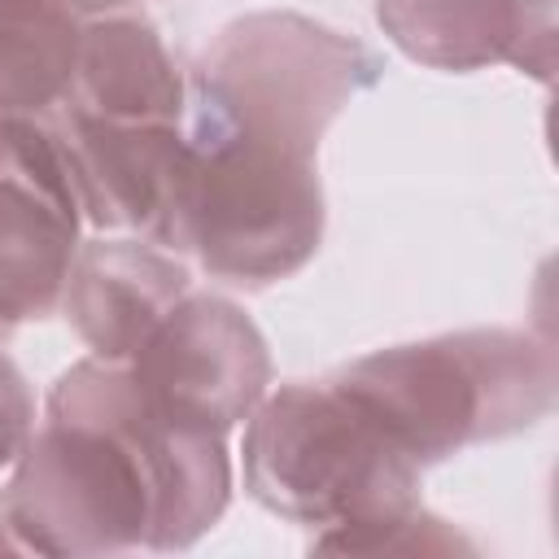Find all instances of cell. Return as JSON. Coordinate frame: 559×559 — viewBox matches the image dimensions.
Returning a JSON list of instances; mask_svg holds the SVG:
<instances>
[{"mask_svg":"<svg viewBox=\"0 0 559 559\" xmlns=\"http://www.w3.org/2000/svg\"><path fill=\"white\" fill-rule=\"evenodd\" d=\"M35 393L22 376V367L0 349V476L17 463L35 432Z\"/></svg>","mask_w":559,"mask_h":559,"instance_id":"9a60e30c","label":"cell"},{"mask_svg":"<svg viewBox=\"0 0 559 559\" xmlns=\"http://www.w3.org/2000/svg\"><path fill=\"white\" fill-rule=\"evenodd\" d=\"M61 105L109 122H183L188 79L144 13L114 9L83 17L74 74Z\"/></svg>","mask_w":559,"mask_h":559,"instance_id":"30bf717a","label":"cell"},{"mask_svg":"<svg viewBox=\"0 0 559 559\" xmlns=\"http://www.w3.org/2000/svg\"><path fill=\"white\" fill-rule=\"evenodd\" d=\"M48 122L61 140L83 223L162 245L183 153V122H109L66 105H57Z\"/></svg>","mask_w":559,"mask_h":559,"instance_id":"ba28073f","label":"cell"},{"mask_svg":"<svg viewBox=\"0 0 559 559\" xmlns=\"http://www.w3.org/2000/svg\"><path fill=\"white\" fill-rule=\"evenodd\" d=\"M188 284L192 271L179 253L144 236H92L70 262L57 310L96 358L127 362Z\"/></svg>","mask_w":559,"mask_h":559,"instance_id":"9c48e42d","label":"cell"},{"mask_svg":"<svg viewBox=\"0 0 559 559\" xmlns=\"http://www.w3.org/2000/svg\"><path fill=\"white\" fill-rule=\"evenodd\" d=\"M424 472L467 445L515 437L555 411L550 341L515 328H463L362 354L328 376Z\"/></svg>","mask_w":559,"mask_h":559,"instance_id":"7a4b0ae2","label":"cell"},{"mask_svg":"<svg viewBox=\"0 0 559 559\" xmlns=\"http://www.w3.org/2000/svg\"><path fill=\"white\" fill-rule=\"evenodd\" d=\"M507 61L537 83H550L555 70V0H515V39Z\"/></svg>","mask_w":559,"mask_h":559,"instance_id":"5bb4252c","label":"cell"},{"mask_svg":"<svg viewBox=\"0 0 559 559\" xmlns=\"http://www.w3.org/2000/svg\"><path fill=\"white\" fill-rule=\"evenodd\" d=\"M83 205L48 118H0V328L57 314Z\"/></svg>","mask_w":559,"mask_h":559,"instance_id":"52a82bcc","label":"cell"},{"mask_svg":"<svg viewBox=\"0 0 559 559\" xmlns=\"http://www.w3.org/2000/svg\"><path fill=\"white\" fill-rule=\"evenodd\" d=\"M61 4H70L79 17H96V13H114V9H127L131 0H61Z\"/></svg>","mask_w":559,"mask_h":559,"instance_id":"2e32d148","label":"cell"},{"mask_svg":"<svg viewBox=\"0 0 559 559\" xmlns=\"http://www.w3.org/2000/svg\"><path fill=\"white\" fill-rule=\"evenodd\" d=\"M79 31L61 0H0V118H48L66 100Z\"/></svg>","mask_w":559,"mask_h":559,"instance_id":"8fae6325","label":"cell"},{"mask_svg":"<svg viewBox=\"0 0 559 559\" xmlns=\"http://www.w3.org/2000/svg\"><path fill=\"white\" fill-rule=\"evenodd\" d=\"M380 74L362 39L306 13L258 9L218 26L192 61L183 131L319 162L328 127Z\"/></svg>","mask_w":559,"mask_h":559,"instance_id":"3957f363","label":"cell"},{"mask_svg":"<svg viewBox=\"0 0 559 559\" xmlns=\"http://www.w3.org/2000/svg\"><path fill=\"white\" fill-rule=\"evenodd\" d=\"M323 223L319 162L183 131L162 249L188 253L218 284L266 288L319 253Z\"/></svg>","mask_w":559,"mask_h":559,"instance_id":"5b68a950","label":"cell"},{"mask_svg":"<svg viewBox=\"0 0 559 559\" xmlns=\"http://www.w3.org/2000/svg\"><path fill=\"white\" fill-rule=\"evenodd\" d=\"M310 550L323 555H476V546L441 515L411 507L402 515L358 524V528H323L310 537Z\"/></svg>","mask_w":559,"mask_h":559,"instance_id":"4fadbf2b","label":"cell"},{"mask_svg":"<svg viewBox=\"0 0 559 559\" xmlns=\"http://www.w3.org/2000/svg\"><path fill=\"white\" fill-rule=\"evenodd\" d=\"M231 502L223 432L166 419L127 362L79 358L0 485L4 555L188 550Z\"/></svg>","mask_w":559,"mask_h":559,"instance_id":"6da1fadb","label":"cell"},{"mask_svg":"<svg viewBox=\"0 0 559 559\" xmlns=\"http://www.w3.org/2000/svg\"><path fill=\"white\" fill-rule=\"evenodd\" d=\"M127 367L166 419L223 437L245 424L271 389L266 336L218 293H183Z\"/></svg>","mask_w":559,"mask_h":559,"instance_id":"8992f818","label":"cell"},{"mask_svg":"<svg viewBox=\"0 0 559 559\" xmlns=\"http://www.w3.org/2000/svg\"><path fill=\"white\" fill-rule=\"evenodd\" d=\"M376 22L411 61L467 74L507 61L515 0H376Z\"/></svg>","mask_w":559,"mask_h":559,"instance_id":"7c38bea8","label":"cell"},{"mask_svg":"<svg viewBox=\"0 0 559 559\" xmlns=\"http://www.w3.org/2000/svg\"><path fill=\"white\" fill-rule=\"evenodd\" d=\"M245 489L301 528H358L419 507V467L332 380H288L249 411Z\"/></svg>","mask_w":559,"mask_h":559,"instance_id":"277c9868","label":"cell"},{"mask_svg":"<svg viewBox=\"0 0 559 559\" xmlns=\"http://www.w3.org/2000/svg\"><path fill=\"white\" fill-rule=\"evenodd\" d=\"M4 336H9V328H0V345H4Z\"/></svg>","mask_w":559,"mask_h":559,"instance_id":"e0dca14e","label":"cell"}]
</instances>
